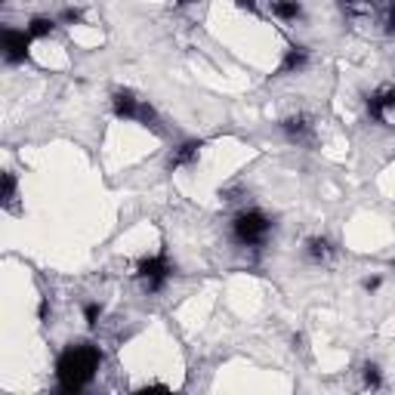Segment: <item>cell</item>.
Listing matches in <instances>:
<instances>
[{
    "label": "cell",
    "instance_id": "obj_5",
    "mask_svg": "<svg viewBox=\"0 0 395 395\" xmlns=\"http://www.w3.org/2000/svg\"><path fill=\"white\" fill-rule=\"evenodd\" d=\"M368 114L377 124L395 127V87H383L368 99Z\"/></svg>",
    "mask_w": 395,
    "mask_h": 395
},
{
    "label": "cell",
    "instance_id": "obj_11",
    "mask_svg": "<svg viewBox=\"0 0 395 395\" xmlns=\"http://www.w3.org/2000/svg\"><path fill=\"white\" fill-rule=\"evenodd\" d=\"M309 65V49L306 47H291L284 53V62H281V75H297V71H303Z\"/></svg>",
    "mask_w": 395,
    "mask_h": 395
},
{
    "label": "cell",
    "instance_id": "obj_8",
    "mask_svg": "<svg viewBox=\"0 0 395 395\" xmlns=\"http://www.w3.org/2000/svg\"><path fill=\"white\" fill-rule=\"evenodd\" d=\"M336 256V247L330 244L327 238H321V235H315V238L306 241V260L315 263V265H330Z\"/></svg>",
    "mask_w": 395,
    "mask_h": 395
},
{
    "label": "cell",
    "instance_id": "obj_6",
    "mask_svg": "<svg viewBox=\"0 0 395 395\" xmlns=\"http://www.w3.org/2000/svg\"><path fill=\"white\" fill-rule=\"evenodd\" d=\"M281 130L287 133V139L297 142V146H312L315 142V124H312V118L303 114V111L287 114V118L281 121Z\"/></svg>",
    "mask_w": 395,
    "mask_h": 395
},
{
    "label": "cell",
    "instance_id": "obj_1",
    "mask_svg": "<svg viewBox=\"0 0 395 395\" xmlns=\"http://www.w3.org/2000/svg\"><path fill=\"white\" fill-rule=\"evenodd\" d=\"M102 362V352L90 343H77L62 352L59 364H56V377H59V389L62 392H81L84 386L93 380V373L99 371Z\"/></svg>",
    "mask_w": 395,
    "mask_h": 395
},
{
    "label": "cell",
    "instance_id": "obj_14",
    "mask_svg": "<svg viewBox=\"0 0 395 395\" xmlns=\"http://www.w3.org/2000/svg\"><path fill=\"white\" fill-rule=\"evenodd\" d=\"M3 207H10V210H16V176L13 173H3Z\"/></svg>",
    "mask_w": 395,
    "mask_h": 395
},
{
    "label": "cell",
    "instance_id": "obj_4",
    "mask_svg": "<svg viewBox=\"0 0 395 395\" xmlns=\"http://www.w3.org/2000/svg\"><path fill=\"white\" fill-rule=\"evenodd\" d=\"M136 278H139L142 291L146 293H157L164 291L170 281V275H173V265H170L167 256H146V260L136 263Z\"/></svg>",
    "mask_w": 395,
    "mask_h": 395
},
{
    "label": "cell",
    "instance_id": "obj_17",
    "mask_svg": "<svg viewBox=\"0 0 395 395\" xmlns=\"http://www.w3.org/2000/svg\"><path fill=\"white\" fill-rule=\"evenodd\" d=\"M176 3H183V6H185V3H198V0H176Z\"/></svg>",
    "mask_w": 395,
    "mask_h": 395
},
{
    "label": "cell",
    "instance_id": "obj_12",
    "mask_svg": "<svg viewBox=\"0 0 395 395\" xmlns=\"http://www.w3.org/2000/svg\"><path fill=\"white\" fill-rule=\"evenodd\" d=\"M358 377H362V389H380V386H383V371L373 362H364L362 368H358Z\"/></svg>",
    "mask_w": 395,
    "mask_h": 395
},
{
    "label": "cell",
    "instance_id": "obj_3",
    "mask_svg": "<svg viewBox=\"0 0 395 395\" xmlns=\"http://www.w3.org/2000/svg\"><path fill=\"white\" fill-rule=\"evenodd\" d=\"M232 235L241 247H263L272 235V219L260 210H241L232 219Z\"/></svg>",
    "mask_w": 395,
    "mask_h": 395
},
{
    "label": "cell",
    "instance_id": "obj_15",
    "mask_svg": "<svg viewBox=\"0 0 395 395\" xmlns=\"http://www.w3.org/2000/svg\"><path fill=\"white\" fill-rule=\"evenodd\" d=\"M84 318H87L90 327H96L99 318H102V306L99 303H84Z\"/></svg>",
    "mask_w": 395,
    "mask_h": 395
},
{
    "label": "cell",
    "instance_id": "obj_2",
    "mask_svg": "<svg viewBox=\"0 0 395 395\" xmlns=\"http://www.w3.org/2000/svg\"><path fill=\"white\" fill-rule=\"evenodd\" d=\"M111 109H114V114H118V118L136 121V124L146 127V130L164 133L161 118H157V111L152 109V102H148V99H139L133 90H114V93H111Z\"/></svg>",
    "mask_w": 395,
    "mask_h": 395
},
{
    "label": "cell",
    "instance_id": "obj_13",
    "mask_svg": "<svg viewBox=\"0 0 395 395\" xmlns=\"http://www.w3.org/2000/svg\"><path fill=\"white\" fill-rule=\"evenodd\" d=\"M25 31L31 34V40H34V38H49V34L56 31V22H53V19H44V16H40V19H31V25H28Z\"/></svg>",
    "mask_w": 395,
    "mask_h": 395
},
{
    "label": "cell",
    "instance_id": "obj_18",
    "mask_svg": "<svg viewBox=\"0 0 395 395\" xmlns=\"http://www.w3.org/2000/svg\"><path fill=\"white\" fill-rule=\"evenodd\" d=\"M392 265H395V263H392Z\"/></svg>",
    "mask_w": 395,
    "mask_h": 395
},
{
    "label": "cell",
    "instance_id": "obj_7",
    "mask_svg": "<svg viewBox=\"0 0 395 395\" xmlns=\"http://www.w3.org/2000/svg\"><path fill=\"white\" fill-rule=\"evenodd\" d=\"M28 44H31V34H28V31H13V28H6V31H3V59L10 62V65L25 62Z\"/></svg>",
    "mask_w": 395,
    "mask_h": 395
},
{
    "label": "cell",
    "instance_id": "obj_9",
    "mask_svg": "<svg viewBox=\"0 0 395 395\" xmlns=\"http://www.w3.org/2000/svg\"><path fill=\"white\" fill-rule=\"evenodd\" d=\"M201 148H204V142L201 139L183 142V146L173 148V155H170V167H189V164H195L201 157Z\"/></svg>",
    "mask_w": 395,
    "mask_h": 395
},
{
    "label": "cell",
    "instance_id": "obj_10",
    "mask_svg": "<svg viewBox=\"0 0 395 395\" xmlns=\"http://www.w3.org/2000/svg\"><path fill=\"white\" fill-rule=\"evenodd\" d=\"M269 13L281 22H297L303 16V6H300V0H269Z\"/></svg>",
    "mask_w": 395,
    "mask_h": 395
},
{
    "label": "cell",
    "instance_id": "obj_16",
    "mask_svg": "<svg viewBox=\"0 0 395 395\" xmlns=\"http://www.w3.org/2000/svg\"><path fill=\"white\" fill-rule=\"evenodd\" d=\"M380 284H383V278H380V275H371V278H364V281H362V287H364L368 293L380 291Z\"/></svg>",
    "mask_w": 395,
    "mask_h": 395
}]
</instances>
